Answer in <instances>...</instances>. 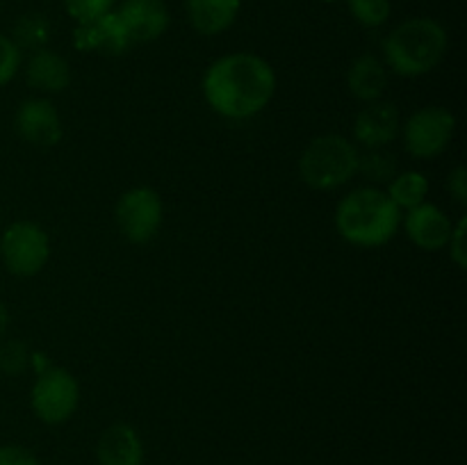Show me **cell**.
<instances>
[{
    "label": "cell",
    "instance_id": "6da1fadb",
    "mask_svg": "<svg viewBox=\"0 0 467 465\" xmlns=\"http://www.w3.org/2000/svg\"><path fill=\"white\" fill-rule=\"evenodd\" d=\"M276 85V71L267 59L255 53H231L205 68L201 89L213 112L244 121L272 103Z\"/></svg>",
    "mask_w": 467,
    "mask_h": 465
},
{
    "label": "cell",
    "instance_id": "7a4b0ae2",
    "mask_svg": "<svg viewBox=\"0 0 467 465\" xmlns=\"http://www.w3.org/2000/svg\"><path fill=\"white\" fill-rule=\"evenodd\" d=\"M401 210L379 187L368 185L349 191L336 208V228L342 240L360 249L383 246L397 235Z\"/></svg>",
    "mask_w": 467,
    "mask_h": 465
},
{
    "label": "cell",
    "instance_id": "3957f363",
    "mask_svg": "<svg viewBox=\"0 0 467 465\" xmlns=\"http://www.w3.org/2000/svg\"><path fill=\"white\" fill-rule=\"evenodd\" d=\"M450 48V35L436 18L415 16L401 21L383 39V62L401 78H420L438 68Z\"/></svg>",
    "mask_w": 467,
    "mask_h": 465
},
{
    "label": "cell",
    "instance_id": "277c9868",
    "mask_svg": "<svg viewBox=\"0 0 467 465\" xmlns=\"http://www.w3.org/2000/svg\"><path fill=\"white\" fill-rule=\"evenodd\" d=\"M358 146L347 137L328 132L308 141L299 158V178L317 191L347 185L358 173Z\"/></svg>",
    "mask_w": 467,
    "mask_h": 465
},
{
    "label": "cell",
    "instance_id": "5b68a950",
    "mask_svg": "<svg viewBox=\"0 0 467 465\" xmlns=\"http://www.w3.org/2000/svg\"><path fill=\"white\" fill-rule=\"evenodd\" d=\"M406 153L418 160H431L450 149L456 132V114L442 105H427L401 123Z\"/></svg>",
    "mask_w": 467,
    "mask_h": 465
},
{
    "label": "cell",
    "instance_id": "8992f818",
    "mask_svg": "<svg viewBox=\"0 0 467 465\" xmlns=\"http://www.w3.org/2000/svg\"><path fill=\"white\" fill-rule=\"evenodd\" d=\"M0 258L14 276H36L50 258L48 232L35 222H14L0 235Z\"/></svg>",
    "mask_w": 467,
    "mask_h": 465
},
{
    "label": "cell",
    "instance_id": "52a82bcc",
    "mask_svg": "<svg viewBox=\"0 0 467 465\" xmlns=\"http://www.w3.org/2000/svg\"><path fill=\"white\" fill-rule=\"evenodd\" d=\"M114 222L121 235L132 244H146L160 232L164 222V203L149 185L123 191L114 205Z\"/></svg>",
    "mask_w": 467,
    "mask_h": 465
},
{
    "label": "cell",
    "instance_id": "ba28073f",
    "mask_svg": "<svg viewBox=\"0 0 467 465\" xmlns=\"http://www.w3.org/2000/svg\"><path fill=\"white\" fill-rule=\"evenodd\" d=\"M80 404V383L68 369L48 367L36 374L30 390V406L44 424L57 427L68 422Z\"/></svg>",
    "mask_w": 467,
    "mask_h": 465
},
{
    "label": "cell",
    "instance_id": "9c48e42d",
    "mask_svg": "<svg viewBox=\"0 0 467 465\" xmlns=\"http://www.w3.org/2000/svg\"><path fill=\"white\" fill-rule=\"evenodd\" d=\"M14 128L27 144L50 149L64 137L62 117L48 98H27L18 105L14 114Z\"/></svg>",
    "mask_w": 467,
    "mask_h": 465
},
{
    "label": "cell",
    "instance_id": "30bf717a",
    "mask_svg": "<svg viewBox=\"0 0 467 465\" xmlns=\"http://www.w3.org/2000/svg\"><path fill=\"white\" fill-rule=\"evenodd\" d=\"M73 46L82 53H100L108 55V57H119V55L130 50L132 39L119 14L109 12L105 16L96 18V21L76 23Z\"/></svg>",
    "mask_w": 467,
    "mask_h": 465
},
{
    "label": "cell",
    "instance_id": "8fae6325",
    "mask_svg": "<svg viewBox=\"0 0 467 465\" xmlns=\"http://www.w3.org/2000/svg\"><path fill=\"white\" fill-rule=\"evenodd\" d=\"M400 130V109L390 100H372L354 119V140L365 149H388Z\"/></svg>",
    "mask_w": 467,
    "mask_h": 465
},
{
    "label": "cell",
    "instance_id": "7c38bea8",
    "mask_svg": "<svg viewBox=\"0 0 467 465\" xmlns=\"http://www.w3.org/2000/svg\"><path fill=\"white\" fill-rule=\"evenodd\" d=\"M401 223H404L409 240L422 251L445 249L451 237V231H454V222L450 219V214L441 205L427 203V201L418 205V208L406 210Z\"/></svg>",
    "mask_w": 467,
    "mask_h": 465
},
{
    "label": "cell",
    "instance_id": "4fadbf2b",
    "mask_svg": "<svg viewBox=\"0 0 467 465\" xmlns=\"http://www.w3.org/2000/svg\"><path fill=\"white\" fill-rule=\"evenodd\" d=\"M114 12L126 26L132 44H150L160 39L171 21L164 0H123Z\"/></svg>",
    "mask_w": 467,
    "mask_h": 465
},
{
    "label": "cell",
    "instance_id": "5bb4252c",
    "mask_svg": "<svg viewBox=\"0 0 467 465\" xmlns=\"http://www.w3.org/2000/svg\"><path fill=\"white\" fill-rule=\"evenodd\" d=\"M144 440L132 424L114 422L96 442L99 465H144Z\"/></svg>",
    "mask_w": 467,
    "mask_h": 465
},
{
    "label": "cell",
    "instance_id": "9a60e30c",
    "mask_svg": "<svg viewBox=\"0 0 467 465\" xmlns=\"http://www.w3.org/2000/svg\"><path fill=\"white\" fill-rule=\"evenodd\" d=\"M26 80L32 89L44 91V94H59L71 85V64L64 55L46 46V48L35 50L27 59Z\"/></svg>",
    "mask_w": 467,
    "mask_h": 465
},
{
    "label": "cell",
    "instance_id": "2e32d148",
    "mask_svg": "<svg viewBox=\"0 0 467 465\" xmlns=\"http://www.w3.org/2000/svg\"><path fill=\"white\" fill-rule=\"evenodd\" d=\"M190 26L203 36H217L237 21L242 0H185Z\"/></svg>",
    "mask_w": 467,
    "mask_h": 465
},
{
    "label": "cell",
    "instance_id": "e0dca14e",
    "mask_svg": "<svg viewBox=\"0 0 467 465\" xmlns=\"http://www.w3.org/2000/svg\"><path fill=\"white\" fill-rule=\"evenodd\" d=\"M347 87L356 100L372 103L388 89V67L381 57L372 53L358 55L347 71Z\"/></svg>",
    "mask_w": 467,
    "mask_h": 465
},
{
    "label": "cell",
    "instance_id": "ac0fdd59",
    "mask_svg": "<svg viewBox=\"0 0 467 465\" xmlns=\"http://www.w3.org/2000/svg\"><path fill=\"white\" fill-rule=\"evenodd\" d=\"M429 187V178L422 171H401L388 182L386 194L400 210H413L427 201Z\"/></svg>",
    "mask_w": 467,
    "mask_h": 465
},
{
    "label": "cell",
    "instance_id": "d6986e66",
    "mask_svg": "<svg viewBox=\"0 0 467 465\" xmlns=\"http://www.w3.org/2000/svg\"><path fill=\"white\" fill-rule=\"evenodd\" d=\"M53 35V26H50V18L44 16L41 12H30L23 14L12 27V41L21 50H39L46 48Z\"/></svg>",
    "mask_w": 467,
    "mask_h": 465
},
{
    "label": "cell",
    "instance_id": "ffe728a7",
    "mask_svg": "<svg viewBox=\"0 0 467 465\" xmlns=\"http://www.w3.org/2000/svg\"><path fill=\"white\" fill-rule=\"evenodd\" d=\"M358 171L369 182H374V187L388 185L400 173V164H397L395 153H390L388 149H368L365 153H360Z\"/></svg>",
    "mask_w": 467,
    "mask_h": 465
},
{
    "label": "cell",
    "instance_id": "44dd1931",
    "mask_svg": "<svg viewBox=\"0 0 467 465\" xmlns=\"http://www.w3.org/2000/svg\"><path fill=\"white\" fill-rule=\"evenodd\" d=\"M349 14L363 27H381L390 21V0H347Z\"/></svg>",
    "mask_w": 467,
    "mask_h": 465
},
{
    "label": "cell",
    "instance_id": "7402d4cb",
    "mask_svg": "<svg viewBox=\"0 0 467 465\" xmlns=\"http://www.w3.org/2000/svg\"><path fill=\"white\" fill-rule=\"evenodd\" d=\"M32 349L23 340L14 337V340H5L0 345V372L7 377H18L30 367Z\"/></svg>",
    "mask_w": 467,
    "mask_h": 465
},
{
    "label": "cell",
    "instance_id": "603a6c76",
    "mask_svg": "<svg viewBox=\"0 0 467 465\" xmlns=\"http://www.w3.org/2000/svg\"><path fill=\"white\" fill-rule=\"evenodd\" d=\"M64 9L76 23H89L114 12L117 0H62Z\"/></svg>",
    "mask_w": 467,
    "mask_h": 465
},
{
    "label": "cell",
    "instance_id": "cb8c5ba5",
    "mask_svg": "<svg viewBox=\"0 0 467 465\" xmlns=\"http://www.w3.org/2000/svg\"><path fill=\"white\" fill-rule=\"evenodd\" d=\"M23 50L12 41V36L0 32V87L12 82L21 71Z\"/></svg>",
    "mask_w": 467,
    "mask_h": 465
},
{
    "label": "cell",
    "instance_id": "d4e9b609",
    "mask_svg": "<svg viewBox=\"0 0 467 465\" xmlns=\"http://www.w3.org/2000/svg\"><path fill=\"white\" fill-rule=\"evenodd\" d=\"M465 228H467V219L461 217L459 222L454 223V231H451L450 242H447L445 249H450V258L451 263L456 264L459 269L467 267V246H465Z\"/></svg>",
    "mask_w": 467,
    "mask_h": 465
},
{
    "label": "cell",
    "instance_id": "484cf974",
    "mask_svg": "<svg viewBox=\"0 0 467 465\" xmlns=\"http://www.w3.org/2000/svg\"><path fill=\"white\" fill-rule=\"evenodd\" d=\"M0 465H41L32 450L23 445H0Z\"/></svg>",
    "mask_w": 467,
    "mask_h": 465
},
{
    "label": "cell",
    "instance_id": "4316f807",
    "mask_svg": "<svg viewBox=\"0 0 467 465\" xmlns=\"http://www.w3.org/2000/svg\"><path fill=\"white\" fill-rule=\"evenodd\" d=\"M447 190L454 196L456 203L467 205V171L463 164H459V167L450 171V176H447Z\"/></svg>",
    "mask_w": 467,
    "mask_h": 465
},
{
    "label": "cell",
    "instance_id": "83f0119b",
    "mask_svg": "<svg viewBox=\"0 0 467 465\" xmlns=\"http://www.w3.org/2000/svg\"><path fill=\"white\" fill-rule=\"evenodd\" d=\"M7 328H9V310L5 305V301L0 299V340L7 336Z\"/></svg>",
    "mask_w": 467,
    "mask_h": 465
},
{
    "label": "cell",
    "instance_id": "f1b7e54d",
    "mask_svg": "<svg viewBox=\"0 0 467 465\" xmlns=\"http://www.w3.org/2000/svg\"><path fill=\"white\" fill-rule=\"evenodd\" d=\"M322 3H337V0H322Z\"/></svg>",
    "mask_w": 467,
    "mask_h": 465
}]
</instances>
